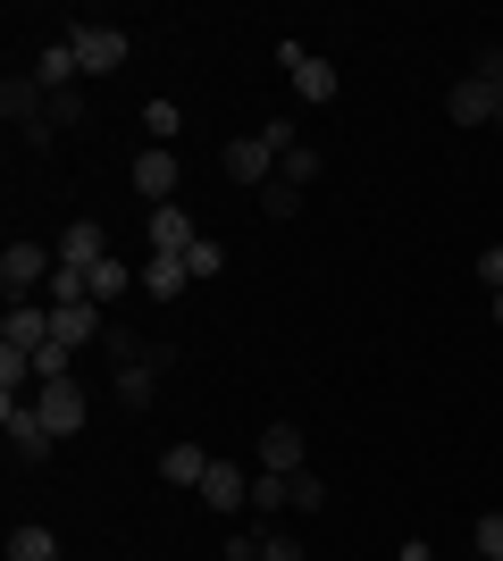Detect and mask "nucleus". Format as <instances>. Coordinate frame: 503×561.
<instances>
[{"instance_id": "obj_1", "label": "nucleus", "mask_w": 503, "mask_h": 561, "mask_svg": "<svg viewBox=\"0 0 503 561\" xmlns=\"http://www.w3.org/2000/svg\"><path fill=\"white\" fill-rule=\"evenodd\" d=\"M0 427H9V461L18 469H43L59 453V436L34 420V394H0Z\"/></svg>"}, {"instance_id": "obj_2", "label": "nucleus", "mask_w": 503, "mask_h": 561, "mask_svg": "<svg viewBox=\"0 0 503 561\" xmlns=\"http://www.w3.org/2000/svg\"><path fill=\"white\" fill-rule=\"evenodd\" d=\"M34 420H43L59 445L84 436V386H76V377H43V386H34Z\"/></svg>"}, {"instance_id": "obj_3", "label": "nucleus", "mask_w": 503, "mask_h": 561, "mask_svg": "<svg viewBox=\"0 0 503 561\" xmlns=\"http://www.w3.org/2000/svg\"><path fill=\"white\" fill-rule=\"evenodd\" d=\"M68 43H76V68H84V76H118L126 50H135V43H126V25H76Z\"/></svg>"}, {"instance_id": "obj_4", "label": "nucleus", "mask_w": 503, "mask_h": 561, "mask_svg": "<svg viewBox=\"0 0 503 561\" xmlns=\"http://www.w3.org/2000/svg\"><path fill=\"white\" fill-rule=\"evenodd\" d=\"M277 68H286V84L302 101H335V68L319 59V50H302V43H277Z\"/></svg>"}, {"instance_id": "obj_5", "label": "nucleus", "mask_w": 503, "mask_h": 561, "mask_svg": "<svg viewBox=\"0 0 503 561\" xmlns=\"http://www.w3.org/2000/svg\"><path fill=\"white\" fill-rule=\"evenodd\" d=\"M43 344H50V302H9V319H0V352L34 360Z\"/></svg>"}, {"instance_id": "obj_6", "label": "nucleus", "mask_w": 503, "mask_h": 561, "mask_svg": "<svg viewBox=\"0 0 503 561\" xmlns=\"http://www.w3.org/2000/svg\"><path fill=\"white\" fill-rule=\"evenodd\" d=\"M218 168H227V185H252V193H261L268 176H277V151H268L261 135H236L227 151H218Z\"/></svg>"}, {"instance_id": "obj_7", "label": "nucleus", "mask_w": 503, "mask_h": 561, "mask_svg": "<svg viewBox=\"0 0 503 561\" xmlns=\"http://www.w3.org/2000/svg\"><path fill=\"white\" fill-rule=\"evenodd\" d=\"M126 176H135V193H144L151 210H160V202H176V151H168V142H144Z\"/></svg>"}, {"instance_id": "obj_8", "label": "nucleus", "mask_w": 503, "mask_h": 561, "mask_svg": "<svg viewBox=\"0 0 503 561\" xmlns=\"http://www.w3.org/2000/svg\"><path fill=\"white\" fill-rule=\"evenodd\" d=\"M193 494H202L210 512H243V503H252V478H243V469L227 461V453H218V461L202 469V486H193Z\"/></svg>"}, {"instance_id": "obj_9", "label": "nucleus", "mask_w": 503, "mask_h": 561, "mask_svg": "<svg viewBox=\"0 0 503 561\" xmlns=\"http://www.w3.org/2000/svg\"><path fill=\"white\" fill-rule=\"evenodd\" d=\"M43 110H50V93L34 84V76H9V84H0V117H9L18 135H34V126H43Z\"/></svg>"}, {"instance_id": "obj_10", "label": "nucleus", "mask_w": 503, "mask_h": 561, "mask_svg": "<svg viewBox=\"0 0 503 561\" xmlns=\"http://www.w3.org/2000/svg\"><path fill=\"white\" fill-rule=\"evenodd\" d=\"M193 243H202L193 210H185V202H160V210H151V252H176V260H185Z\"/></svg>"}, {"instance_id": "obj_11", "label": "nucleus", "mask_w": 503, "mask_h": 561, "mask_svg": "<svg viewBox=\"0 0 503 561\" xmlns=\"http://www.w3.org/2000/svg\"><path fill=\"white\" fill-rule=\"evenodd\" d=\"M34 84H43V93H76V84H84L76 43H43V50H34Z\"/></svg>"}, {"instance_id": "obj_12", "label": "nucleus", "mask_w": 503, "mask_h": 561, "mask_svg": "<svg viewBox=\"0 0 503 561\" xmlns=\"http://www.w3.org/2000/svg\"><path fill=\"white\" fill-rule=\"evenodd\" d=\"M59 260H68V268H101V260H110V234H101V218H76V227H59Z\"/></svg>"}, {"instance_id": "obj_13", "label": "nucleus", "mask_w": 503, "mask_h": 561, "mask_svg": "<svg viewBox=\"0 0 503 561\" xmlns=\"http://www.w3.org/2000/svg\"><path fill=\"white\" fill-rule=\"evenodd\" d=\"M261 469H277V478H294V469H311V461H302V427H294V420L261 427Z\"/></svg>"}, {"instance_id": "obj_14", "label": "nucleus", "mask_w": 503, "mask_h": 561, "mask_svg": "<svg viewBox=\"0 0 503 561\" xmlns=\"http://www.w3.org/2000/svg\"><path fill=\"white\" fill-rule=\"evenodd\" d=\"M445 117H454V126H495V93H487L479 76H461L454 93H445Z\"/></svg>"}, {"instance_id": "obj_15", "label": "nucleus", "mask_w": 503, "mask_h": 561, "mask_svg": "<svg viewBox=\"0 0 503 561\" xmlns=\"http://www.w3.org/2000/svg\"><path fill=\"white\" fill-rule=\"evenodd\" d=\"M84 117H93V101H84V93H50L43 126H34V135H25V142H34V151H43L50 135H68V126H84Z\"/></svg>"}, {"instance_id": "obj_16", "label": "nucleus", "mask_w": 503, "mask_h": 561, "mask_svg": "<svg viewBox=\"0 0 503 561\" xmlns=\"http://www.w3.org/2000/svg\"><path fill=\"white\" fill-rule=\"evenodd\" d=\"M185 285H193V268H185L176 252H151V260H144V294H151V302H176Z\"/></svg>"}, {"instance_id": "obj_17", "label": "nucleus", "mask_w": 503, "mask_h": 561, "mask_svg": "<svg viewBox=\"0 0 503 561\" xmlns=\"http://www.w3.org/2000/svg\"><path fill=\"white\" fill-rule=\"evenodd\" d=\"M202 469H210V453H202V445H168L160 453V478H168V486H202Z\"/></svg>"}, {"instance_id": "obj_18", "label": "nucleus", "mask_w": 503, "mask_h": 561, "mask_svg": "<svg viewBox=\"0 0 503 561\" xmlns=\"http://www.w3.org/2000/svg\"><path fill=\"white\" fill-rule=\"evenodd\" d=\"M151 394H160V360H135V369H118V402H126V411H144Z\"/></svg>"}, {"instance_id": "obj_19", "label": "nucleus", "mask_w": 503, "mask_h": 561, "mask_svg": "<svg viewBox=\"0 0 503 561\" xmlns=\"http://www.w3.org/2000/svg\"><path fill=\"white\" fill-rule=\"evenodd\" d=\"M286 512H328V478L319 469H294L286 478Z\"/></svg>"}, {"instance_id": "obj_20", "label": "nucleus", "mask_w": 503, "mask_h": 561, "mask_svg": "<svg viewBox=\"0 0 503 561\" xmlns=\"http://www.w3.org/2000/svg\"><path fill=\"white\" fill-rule=\"evenodd\" d=\"M84 277H93V302H110V294H126V285H144V268H126V260L110 252L101 268H84Z\"/></svg>"}, {"instance_id": "obj_21", "label": "nucleus", "mask_w": 503, "mask_h": 561, "mask_svg": "<svg viewBox=\"0 0 503 561\" xmlns=\"http://www.w3.org/2000/svg\"><path fill=\"white\" fill-rule=\"evenodd\" d=\"M294 210H302V185H286V176H268V185H261V218H277V227H286Z\"/></svg>"}, {"instance_id": "obj_22", "label": "nucleus", "mask_w": 503, "mask_h": 561, "mask_svg": "<svg viewBox=\"0 0 503 561\" xmlns=\"http://www.w3.org/2000/svg\"><path fill=\"white\" fill-rule=\"evenodd\" d=\"M9 561H59V537H50V528H18V537H9Z\"/></svg>"}, {"instance_id": "obj_23", "label": "nucleus", "mask_w": 503, "mask_h": 561, "mask_svg": "<svg viewBox=\"0 0 503 561\" xmlns=\"http://www.w3.org/2000/svg\"><path fill=\"white\" fill-rule=\"evenodd\" d=\"M176 126H185V110H176V101H144V135H151V142H176Z\"/></svg>"}, {"instance_id": "obj_24", "label": "nucleus", "mask_w": 503, "mask_h": 561, "mask_svg": "<svg viewBox=\"0 0 503 561\" xmlns=\"http://www.w3.org/2000/svg\"><path fill=\"white\" fill-rule=\"evenodd\" d=\"M319 168H328V160H319V151H311V142H294V151H286V160H277V176H286V185H311V176H319Z\"/></svg>"}, {"instance_id": "obj_25", "label": "nucleus", "mask_w": 503, "mask_h": 561, "mask_svg": "<svg viewBox=\"0 0 503 561\" xmlns=\"http://www.w3.org/2000/svg\"><path fill=\"white\" fill-rule=\"evenodd\" d=\"M185 268H193V285H202V277H218V268H227V243H218V234H202V243L185 252Z\"/></svg>"}, {"instance_id": "obj_26", "label": "nucleus", "mask_w": 503, "mask_h": 561, "mask_svg": "<svg viewBox=\"0 0 503 561\" xmlns=\"http://www.w3.org/2000/svg\"><path fill=\"white\" fill-rule=\"evenodd\" d=\"M101 344L118 352V369H135V360H151V352H144V335H135V328H110V335H101Z\"/></svg>"}, {"instance_id": "obj_27", "label": "nucleus", "mask_w": 503, "mask_h": 561, "mask_svg": "<svg viewBox=\"0 0 503 561\" xmlns=\"http://www.w3.org/2000/svg\"><path fill=\"white\" fill-rule=\"evenodd\" d=\"M261 561H302V537H286V528H261Z\"/></svg>"}, {"instance_id": "obj_28", "label": "nucleus", "mask_w": 503, "mask_h": 561, "mask_svg": "<svg viewBox=\"0 0 503 561\" xmlns=\"http://www.w3.org/2000/svg\"><path fill=\"white\" fill-rule=\"evenodd\" d=\"M479 561H503V512L479 519Z\"/></svg>"}, {"instance_id": "obj_29", "label": "nucleus", "mask_w": 503, "mask_h": 561, "mask_svg": "<svg viewBox=\"0 0 503 561\" xmlns=\"http://www.w3.org/2000/svg\"><path fill=\"white\" fill-rule=\"evenodd\" d=\"M479 285H487V294H503V243H487V252H479Z\"/></svg>"}, {"instance_id": "obj_30", "label": "nucleus", "mask_w": 503, "mask_h": 561, "mask_svg": "<svg viewBox=\"0 0 503 561\" xmlns=\"http://www.w3.org/2000/svg\"><path fill=\"white\" fill-rule=\"evenodd\" d=\"M261 142H268V151H277V160H286V151H294V142H302V135H294L286 117H268V126H261Z\"/></svg>"}, {"instance_id": "obj_31", "label": "nucleus", "mask_w": 503, "mask_h": 561, "mask_svg": "<svg viewBox=\"0 0 503 561\" xmlns=\"http://www.w3.org/2000/svg\"><path fill=\"white\" fill-rule=\"evenodd\" d=\"M218 561H261V537H252V528H243V537H227V553Z\"/></svg>"}, {"instance_id": "obj_32", "label": "nucleus", "mask_w": 503, "mask_h": 561, "mask_svg": "<svg viewBox=\"0 0 503 561\" xmlns=\"http://www.w3.org/2000/svg\"><path fill=\"white\" fill-rule=\"evenodd\" d=\"M403 561H436V553H428V545H420V537H411V545H403Z\"/></svg>"}, {"instance_id": "obj_33", "label": "nucleus", "mask_w": 503, "mask_h": 561, "mask_svg": "<svg viewBox=\"0 0 503 561\" xmlns=\"http://www.w3.org/2000/svg\"><path fill=\"white\" fill-rule=\"evenodd\" d=\"M495 328H503V294H495Z\"/></svg>"}]
</instances>
